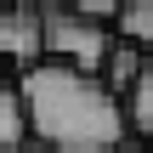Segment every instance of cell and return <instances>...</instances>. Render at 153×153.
I'll use <instances>...</instances> for the list:
<instances>
[{
    "instance_id": "6",
    "label": "cell",
    "mask_w": 153,
    "mask_h": 153,
    "mask_svg": "<svg viewBox=\"0 0 153 153\" xmlns=\"http://www.w3.org/2000/svg\"><path fill=\"white\" fill-rule=\"evenodd\" d=\"M136 74H142V51H131V45H108V57H102V68H97V79H102V91H114L119 102L131 97V85H136Z\"/></svg>"
},
{
    "instance_id": "2",
    "label": "cell",
    "mask_w": 153,
    "mask_h": 153,
    "mask_svg": "<svg viewBox=\"0 0 153 153\" xmlns=\"http://www.w3.org/2000/svg\"><path fill=\"white\" fill-rule=\"evenodd\" d=\"M40 45H45V62H62L74 74H97L108 45H114V34L85 23V17H74L62 0H51V6H40Z\"/></svg>"
},
{
    "instance_id": "10",
    "label": "cell",
    "mask_w": 153,
    "mask_h": 153,
    "mask_svg": "<svg viewBox=\"0 0 153 153\" xmlns=\"http://www.w3.org/2000/svg\"><path fill=\"white\" fill-rule=\"evenodd\" d=\"M0 79H6V68H0Z\"/></svg>"
},
{
    "instance_id": "4",
    "label": "cell",
    "mask_w": 153,
    "mask_h": 153,
    "mask_svg": "<svg viewBox=\"0 0 153 153\" xmlns=\"http://www.w3.org/2000/svg\"><path fill=\"white\" fill-rule=\"evenodd\" d=\"M119 45H131V51H153V0H119V11H114V28H108Z\"/></svg>"
},
{
    "instance_id": "8",
    "label": "cell",
    "mask_w": 153,
    "mask_h": 153,
    "mask_svg": "<svg viewBox=\"0 0 153 153\" xmlns=\"http://www.w3.org/2000/svg\"><path fill=\"white\" fill-rule=\"evenodd\" d=\"M108 153H148V148H142V142H136V136H125V142H119V148H108Z\"/></svg>"
},
{
    "instance_id": "9",
    "label": "cell",
    "mask_w": 153,
    "mask_h": 153,
    "mask_svg": "<svg viewBox=\"0 0 153 153\" xmlns=\"http://www.w3.org/2000/svg\"><path fill=\"white\" fill-rule=\"evenodd\" d=\"M23 153H45V148H34V142H28V148H23Z\"/></svg>"
},
{
    "instance_id": "1",
    "label": "cell",
    "mask_w": 153,
    "mask_h": 153,
    "mask_svg": "<svg viewBox=\"0 0 153 153\" xmlns=\"http://www.w3.org/2000/svg\"><path fill=\"white\" fill-rule=\"evenodd\" d=\"M11 85H17V102L28 119V142L45 153H108L131 136L125 102L114 91H102L97 74H74L62 62H34Z\"/></svg>"
},
{
    "instance_id": "11",
    "label": "cell",
    "mask_w": 153,
    "mask_h": 153,
    "mask_svg": "<svg viewBox=\"0 0 153 153\" xmlns=\"http://www.w3.org/2000/svg\"><path fill=\"white\" fill-rule=\"evenodd\" d=\"M148 153H153V148H148Z\"/></svg>"
},
{
    "instance_id": "7",
    "label": "cell",
    "mask_w": 153,
    "mask_h": 153,
    "mask_svg": "<svg viewBox=\"0 0 153 153\" xmlns=\"http://www.w3.org/2000/svg\"><path fill=\"white\" fill-rule=\"evenodd\" d=\"M28 148V119H23V102H17V85L0 79V153H23Z\"/></svg>"
},
{
    "instance_id": "5",
    "label": "cell",
    "mask_w": 153,
    "mask_h": 153,
    "mask_svg": "<svg viewBox=\"0 0 153 153\" xmlns=\"http://www.w3.org/2000/svg\"><path fill=\"white\" fill-rule=\"evenodd\" d=\"M125 119H131V136L142 148H153V51L142 57V74H136V85L125 97Z\"/></svg>"
},
{
    "instance_id": "3",
    "label": "cell",
    "mask_w": 153,
    "mask_h": 153,
    "mask_svg": "<svg viewBox=\"0 0 153 153\" xmlns=\"http://www.w3.org/2000/svg\"><path fill=\"white\" fill-rule=\"evenodd\" d=\"M34 62H45V45H40V6H0V68L28 74Z\"/></svg>"
}]
</instances>
